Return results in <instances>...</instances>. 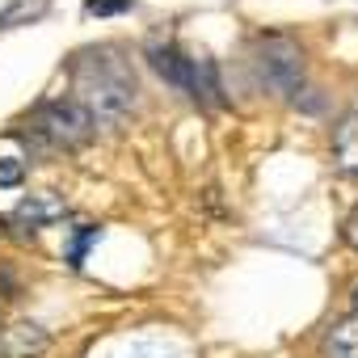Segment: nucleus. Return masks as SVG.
I'll use <instances>...</instances> for the list:
<instances>
[{
    "instance_id": "2",
    "label": "nucleus",
    "mask_w": 358,
    "mask_h": 358,
    "mask_svg": "<svg viewBox=\"0 0 358 358\" xmlns=\"http://www.w3.org/2000/svg\"><path fill=\"white\" fill-rule=\"evenodd\" d=\"M253 72L266 89L295 97L303 89V47L287 34H262L253 43Z\"/></svg>"
},
{
    "instance_id": "4",
    "label": "nucleus",
    "mask_w": 358,
    "mask_h": 358,
    "mask_svg": "<svg viewBox=\"0 0 358 358\" xmlns=\"http://www.w3.org/2000/svg\"><path fill=\"white\" fill-rule=\"evenodd\" d=\"M148 64L156 68L160 80H169L173 89H182V93L190 97V85H194V59H190V55H182L177 47L152 43V47H148Z\"/></svg>"
},
{
    "instance_id": "10",
    "label": "nucleus",
    "mask_w": 358,
    "mask_h": 358,
    "mask_svg": "<svg viewBox=\"0 0 358 358\" xmlns=\"http://www.w3.org/2000/svg\"><path fill=\"white\" fill-rule=\"evenodd\" d=\"M51 0H9L5 9H0V30H13V26H30L47 13Z\"/></svg>"
},
{
    "instance_id": "13",
    "label": "nucleus",
    "mask_w": 358,
    "mask_h": 358,
    "mask_svg": "<svg viewBox=\"0 0 358 358\" xmlns=\"http://www.w3.org/2000/svg\"><path fill=\"white\" fill-rule=\"evenodd\" d=\"M0 186L5 190H13V186H22V160H0Z\"/></svg>"
},
{
    "instance_id": "6",
    "label": "nucleus",
    "mask_w": 358,
    "mask_h": 358,
    "mask_svg": "<svg viewBox=\"0 0 358 358\" xmlns=\"http://www.w3.org/2000/svg\"><path fill=\"white\" fill-rule=\"evenodd\" d=\"M51 345L47 329L43 324H9V329H0V358H38L43 350Z\"/></svg>"
},
{
    "instance_id": "5",
    "label": "nucleus",
    "mask_w": 358,
    "mask_h": 358,
    "mask_svg": "<svg viewBox=\"0 0 358 358\" xmlns=\"http://www.w3.org/2000/svg\"><path fill=\"white\" fill-rule=\"evenodd\" d=\"M64 215H68V203H64L59 194H51V190H38V194L22 199V203H17V211H13V220H17L22 228H30V232L51 228V224H59Z\"/></svg>"
},
{
    "instance_id": "15",
    "label": "nucleus",
    "mask_w": 358,
    "mask_h": 358,
    "mask_svg": "<svg viewBox=\"0 0 358 358\" xmlns=\"http://www.w3.org/2000/svg\"><path fill=\"white\" fill-rule=\"evenodd\" d=\"M354 308H358V291H354Z\"/></svg>"
},
{
    "instance_id": "9",
    "label": "nucleus",
    "mask_w": 358,
    "mask_h": 358,
    "mask_svg": "<svg viewBox=\"0 0 358 358\" xmlns=\"http://www.w3.org/2000/svg\"><path fill=\"white\" fill-rule=\"evenodd\" d=\"M333 148H337V156H341V169H345V173H358V106L341 118V127H337V135H333Z\"/></svg>"
},
{
    "instance_id": "7",
    "label": "nucleus",
    "mask_w": 358,
    "mask_h": 358,
    "mask_svg": "<svg viewBox=\"0 0 358 358\" xmlns=\"http://www.w3.org/2000/svg\"><path fill=\"white\" fill-rule=\"evenodd\" d=\"M324 358H358V312L341 316L324 333Z\"/></svg>"
},
{
    "instance_id": "11",
    "label": "nucleus",
    "mask_w": 358,
    "mask_h": 358,
    "mask_svg": "<svg viewBox=\"0 0 358 358\" xmlns=\"http://www.w3.org/2000/svg\"><path fill=\"white\" fill-rule=\"evenodd\" d=\"M97 236H101V228H97V224H80V228H76V236L68 241V253H64V262H68L72 270H80V266H85V253H89V245H97Z\"/></svg>"
},
{
    "instance_id": "12",
    "label": "nucleus",
    "mask_w": 358,
    "mask_h": 358,
    "mask_svg": "<svg viewBox=\"0 0 358 358\" xmlns=\"http://www.w3.org/2000/svg\"><path fill=\"white\" fill-rule=\"evenodd\" d=\"M135 9V0H89L85 13L89 17H118V13H131Z\"/></svg>"
},
{
    "instance_id": "14",
    "label": "nucleus",
    "mask_w": 358,
    "mask_h": 358,
    "mask_svg": "<svg viewBox=\"0 0 358 358\" xmlns=\"http://www.w3.org/2000/svg\"><path fill=\"white\" fill-rule=\"evenodd\" d=\"M341 236H345V245H350V249H358V215H350V220H345Z\"/></svg>"
},
{
    "instance_id": "3",
    "label": "nucleus",
    "mask_w": 358,
    "mask_h": 358,
    "mask_svg": "<svg viewBox=\"0 0 358 358\" xmlns=\"http://www.w3.org/2000/svg\"><path fill=\"white\" fill-rule=\"evenodd\" d=\"M34 135H38L47 148H55V152H72V148L89 143L93 118H89V110H85L76 97H68V101H47V106L34 114Z\"/></svg>"
},
{
    "instance_id": "8",
    "label": "nucleus",
    "mask_w": 358,
    "mask_h": 358,
    "mask_svg": "<svg viewBox=\"0 0 358 358\" xmlns=\"http://www.w3.org/2000/svg\"><path fill=\"white\" fill-rule=\"evenodd\" d=\"M190 97L203 106H224V85H220V68L215 59H194V85Z\"/></svg>"
},
{
    "instance_id": "1",
    "label": "nucleus",
    "mask_w": 358,
    "mask_h": 358,
    "mask_svg": "<svg viewBox=\"0 0 358 358\" xmlns=\"http://www.w3.org/2000/svg\"><path fill=\"white\" fill-rule=\"evenodd\" d=\"M72 93L89 110L93 127H114L135 110V72L118 47H85L72 64Z\"/></svg>"
}]
</instances>
